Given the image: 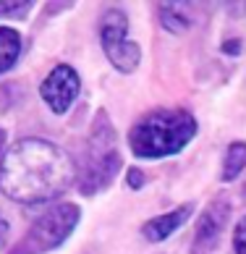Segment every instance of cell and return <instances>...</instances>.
<instances>
[{
    "instance_id": "obj_14",
    "label": "cell",
    "mask_w": 246,
    "mask_h": 254,
    "mask_svg": "<svg viewBox=\"0 0 246 254\" xmlns=\"http://www.w3.org/2000/svg\"><path fill=\"white\" fill-rule=\"evenodd\" d=\"M32 3H0V16H24Z\"/></svg>"
},
{
    "instance_id": "obj_5",
    "label": "cell",
    "mask_w": 246,
    "mask_h": 254,
    "mask_svg": "<svg viewBox=\"0 0 246 254\" xmlns=\"http://www.w3.org/2000/svg\"><path fill=\"white\" fill-rule=\"evenodd\" d=\"M79 89H81L79 73L71 65H55L42 81L40 92H42V100L50 105V110L61 116V113H65L73 105V100L79 97Z\"/></svg>"
},
{
    "instance_id": "obj_8",
    "label": "cell",
    "mask_w": 246,
    "mask_h": 254,
    "mask_svg": "<svg viewBox=\"0 0 246 254\" xmlns=\"http://www.w3.org/2000/svg\"><path fill=\"white\" fill-rule=\"evenodd\" d=\"M100 40H102V48L105 50L123 40H128V21L121 8H108L105 11V16L100 21Z\"/></svg>"
},
{
    "instance_id": "obj_4",
    "label": "cell",
    "mask_w": 246,
    "mask_h": 254,
    "mask_svg": "<svg viewBox=\"0 0 246 254\" xmlns=\"http://www.w3.org/2000/svg\"><path fill=\"white\" fill-rule=\"evenodd\" d=\"M79 218H81V212L76 204L53 207V210H47L42 218H37L32 223V228L26 231V236L11 254H42V252L61 247L71 236V231L76 228Z\"/></svg>"
},
{
    "instance_id": "obj_12",
    "label": "cell",
    "mask_w": 246,
    "mask_h": 254,
    "mask_svg": "<svg viewBox=\"0 0 246 254\" xmlns=\"http://www.w3.org/2000/svg\"><path fill=\"white\" fill-rule=\"evenodd\" d=\"M160 18L170 32H184L188 29V16L181 11V5H160Z\"/></svg>"
},
{
    "instance_id": "obj_2",
    "label": "cell",
    "mask_w": 246,
    "mask_h": 254,
    "mask_svg": "<svg viewBox=\"0 0 246 254\" xmlns=\"http://www.w3.org/2000/svg\"><path fill=\"white\" fill-rule=\"evenodd\" d=\"M196 121L186 110H155L131 128L128 144L136 157H168L191 142Z\"/></svg>"
},
{
    "instance_id": "obj_3",
    "label": "cell",
    "mask_w": 246,
    "mask_h": 254,
    "mask_svg": "<svg viewBox=\"0 0 246 254\" xmlns=\"http://www.w3.org/2000/svg\"><path fill=\"white\" fill-rule=\"evenodd\" d=\"M121 171V157L116 149V136L105 113H100L92 128V142L87 149V163L79 178V189L84 194H94L113 181V176Z\"/></svg>"
},
{
    "instance_id": "obj_1",
    "label": "cell",
    "mask_w": 246,
    "mask_h": 254,
    "mask_svg": "<svg viewBox=\"0 0 246 254\" xmlns=\"http://www.w3.org/2000/svg\"><path fill=\"white\" fill-rule=\"evenodd\" d=\"M73 160L47 139H21L0 160V191L21 204L61 196L73 184Z\"/></svg>"
},
{
    "instance_id": "obj_10",
    "label": "cell",
    "mask_w": 246,
    "mask_h": 254,
    "mask_svg": "<svg viewBox=\"0 0 246 254\" xmlns=\"http://www.w3.org/2000/svg\"><path fill=\"white\" fill-rule=\"evenodd\" d=\"M21 55V34L13 26H0V73L13 68Z\"/></svg>"
},
{
    "instance_id": "obj_17",
    "label": "cell",
    "mask_w": 246,
    "mask_h": 254,
    "mask_svg": "<svg viewBox=\"0 0 246 254\" xmlns=\"http://www.w3.org/2000/svg\"><path fill=\"white\" fill-rule=\"evenodd\" d=\"M3 144H5V134L0 131V152H3Z\"/></svg>"
},
{
    "instance_id": "obj_9",
    "label": "cell",
    "mask_w": 246,
    "mask_h": 254,
    "mask_svg": "<svg viewBox=\"0 0 246 254\" xmlns=\"http://www.w3.org/2000/svg\"><path fill=\"white\" fill-rule=\"evenodd\" d=\"M105 53H108L110 63L116 65L118 71H126V73L134 71L136 65H139V61H141L139 45L131 42V40H123V42H118V45H113V48H108Z\"/></svg>"
},
{
    "instance_id": "obj_11",
    "label": "cell",
    "mask_w": 246,
    "mask_h": 254,
    "mask_svg": "<svg viewBox=\"0 0 246 254\" xmlns=\"http://www.w3.org/2000/svg\"><path fill=\"white\" fill-rule=\"evenodd\" d=\"M246 168V144L244 142H233L225 152L223 160V181H233L236 176H241V171Z\"/></svg>"
},
{
    "instance_id": "obj_6",
    "label": "cell",
    "mask_w": 246,
    "mask_h": 254,
    "mask_svg": "<svg viewBox=\"0 0 246 254\" xmlns=\"http://www.w3.org/2000/svg\"><path fill=\"white\" fill-rule=\"evenodd\" d=\"M231 215V202L228 199H212L202 212L199 223H196V239H194V254H212V249L220 241V233L228 223Z\"/></svg>"
},
{
    "instance_id": "obj_13",
    "label": "cell",
    "mask_w": 246,
    "mask_h": 254,
    "mask_svg": "<svg viewBox=\"0 0 246 254\" xmlns=\"http://www.w3.org/2000/svg\"><path fill=\"white\" fill-rule=\"evenodd\" d=\"M233 247H236V254H246V215L241 218V223L236 225V233H233Z\"/></svg>"
},
{
    "instance_id": "obj_16",
    "label": "cell",
    "mask_w": 246,
    "mask_h": 254,
    "mask_svg": "<svg viewBox=\"0 0 246 254\" xmlns=\"http://www.w3.org/2000/svg\"><path fill=\"white\" fill-rule=\"evenodd\" d=\"M5 239H8V223H5V218H0V247L5 244Z\"/></svg>"
},
{
    "instance_id": "obj_15",
    "label": "cell",
    "mask_w": 246,
    "mask_h": 254,
    "mask_svg": "<svg viewBox=\"0 0 246 254\" xmlns=\"http://www.w3.org/2000/svg\"><path fill=\"white\" fill-rule=\"evenodd\" d=\"M128 184L134 186V189H139V186L144 184V176H141V171H136V168H131V171H128Z\"/></svg>"
},
{
    "instance_id": "obj_7",
    "label": "cell",
    "mask_w": 246,
    "mask_h": 254,
    "mask_svg": "<svg viewBox=\"0 0 246 254\" xmlns=\"http://www.w3.org/2000/svg\"><path fill=\"white\" fill-rule=\"evenodd\" d=\"M188 215H191V204L176 207L173 212L157 215V218H152L149 223H144V225H141V233H144V239H149V241H163V239H168L176 228H181Z\"/></svg>"
}]
</instances>
